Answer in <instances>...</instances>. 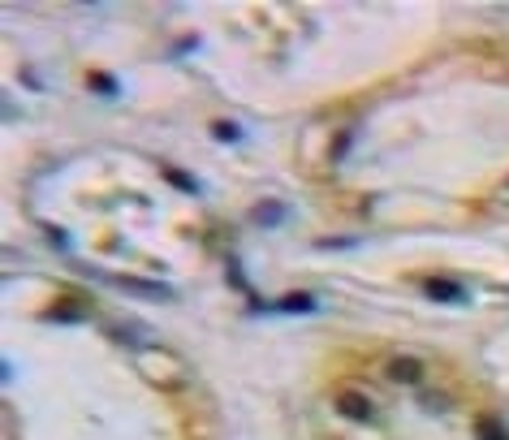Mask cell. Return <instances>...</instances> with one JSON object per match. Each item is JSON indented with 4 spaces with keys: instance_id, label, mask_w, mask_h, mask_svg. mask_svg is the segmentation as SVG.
Wrapping results in <instances>:
<instances>
[{
    "instance_id": "obj_2",
    "label": "cell",
    "mask_w": 509,
    "mask_h": 440,
    "mask_svg": "<svg viewBox=\"0 0 509 440\" xmlns=\"http://www.w3.org/2000/svg\"><path fill=\"white\" fill-rule=\"evenodd\" d=\"M423 294L436 298V302H454V307L466 302V290H462L458 281H444V277H427V281H423Z\"/></svg>"
},
{
    "instance_id": "obj_10",
    "label": "cell",
    "mask_w": 509,
    "mask_h": 440,
    "mask_svg": "<svg viewBox=\"0 0 509 440\" xmlns=\"http://www.w3.org/2000/svg\"><path fill=\"white\" fill-rule=\"evenodd\" d=\"M48 319H52V324H78V319H82V311H78L74 302H65V307H56V311H48Z\"/></svg>"
},
{
    "instance_id": "obj_12",
    "label": "cell",
    "mask_w": 509,
    "mask_h": 440,
    "mask_svg": "<svg viewBox=\"0 0 509 440\" xmlns=\"http://www.w3.org/2000/svg\"><path fill=\"white\" fill-rule=\"evenodd\" d=\"M350 143H354V134H341V138H336V143H332V160H346V155H350Z\"/></svg>"
},
{
    "instance_id": "obj_3",
    "label": "cell",
    "mask_w": 509,
    "mask_h": 440,
    "mask_svg": "<svg viewBox=\"0 0 509 440\" xmlns=\"http://www.w3.org/2000/svg\"><path fill=\"white\" fill-rule=\"evenodd\" d=\"M117 285L130 290V294H143V298H151V302H168V298H173V290H168V285H151V281H134V277H117Z\"/></svg>"
},
{
    "instance_id": "obj_5",
    "label": "cell",
    "mask_w": 509,
    "mask_h": 440,
    "mask_svg": "<svg viewBox=\"0 0 509 440\" xmlns=\"http://www.w3.org/2000/svg\"><path fill=\"white\" fill-rule=\"evenodd\" d=\"M272 311H285V315H311V311H319V302H315L311 294H285Z\"/></svg>"
},
{
    "instance_id": "obj_7",
    "label": "cell",
    "mask_w": 509,
    "mask_h": 440,
    "mask_svg": "<svg viewBox=\"0 0 509 440\" xmlns=\"http://www.w3.org/2000/svg\"><path fill=\"white\" fill-rule=\"evenodd\" d=\"M475 431H479V440H509V431H505L496 419H488V414L475 419Z\"/></svg>"
},
{
    "instance_id": "obj_11",
    "label": "cell",
    "mask_w": 509,
    "mask_h": 440,
    "mask_svg": "<svg viewBox=\"0 0 509 440\" xmlns=\"http://www.w3.org/2000/svg\"><path fill=\"white\" fill-rule=\"evenodd\" d=\"M212 134H216L220 143H238V138H242V130H238L234 121H212Z\"/></svg>"
},
{
    "instance_id": "obj_6",
    "label": "cell",
    "mask_w": 509,
    "mask_h": 440,
    "mask_svg": "<svg viewBox=\"0 0 509 440\" xmlns=\"http://www.w3.org/2000/svg\"><path fill=\"white\" fill-rule=\"evenodd\" d=\"M251 220H255V225H280V220H285V207H280V203H263V207L251 211Z\"/></svg>"
},
{
    "instance_id": "obj_1",
    "label": "cell",
    "mask_w": 509,
    "mask_h": 440,
    "mask_svg": "<svg viewBox=\"0 0 509 440\" xmlns=\"http://www.w3.org/2000/svg\"><path fill=\"white\" fill-rule=\"evenodd\" d=\"M336 410H341L346 419H354V423H371L376 419V406H371V397H363V393H336Z\"/></svg>"
},
{
    "instance_id": "obj_8",
    "label": "cell",
    "mask_w": 509,
    "mask_h": 440,
    "mask_svg": "<svg viewBox=\"0 0 509 440\" xmlns=\"http://www.w3.org/2000/svg\"><path fill=\"white\" fill-rule=\"evenodd\" d=\"M164 182H168V186H177L182 194H199V182H195V177H186L182 169H164Z\"/></svg>"
},
{
    "instance_id": "obj_4",
    "label": "cell",
    "mask_w": 509,
    "mask_h": 440,
    "mask_svg": "<svg viewBox=\"0 0 509 440\" xmlns=\"http://www.w3.org/2000/svg\"><path fill=\"white\" fill-rule=\"evenodd\" d=\"M388 380L419 384V380H423V363H419V358H393V363H388Z\"/></svg>"
},
{
    "instance_id": "obj_9",
    "label": "cell",
    "mask_w": 509,
    "mask_h": 440,
    "mask_svg": "<svg viewBox=\"0 0 509 440\" xmlns=\"http://www.w3.org/2000/svg\"><path fill=\"white\" fill-rule=\"evenodd\" d=\"M91 87H95L99 95H108V99L121 95V87H117V78H112V74H91Z\"/></svg>"
}]
</instances>
